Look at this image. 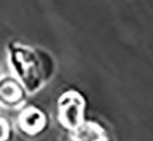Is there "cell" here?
<instances>
[{
	"label": "cell",
	"mask_w": 153,
	"mask_h": 141,
	"mask_svg": "<svg viewBox=\"0 0 153 141\" xmlns=\"http://www.w3.org/2000/svg\"><path fill=\"white\" fill-rule=\"evenodd\" d=\"M19 125L23 134L36 136L45 130L48 126V117L41 108L36 106H27L20 114Z\"/></svg>",
	"instance_id": "3957f363"
},
{
	"label": "cell",
	"mask_w": 153,
	"mask_h": 141,
	"mask_svg": "<svg viewBox=\"0 0 153 141\" xmlns=\"http://www.w3.org/2000/svg\"><path fill=\"white\" fill-rule=\"evenodd\" d=\"M85 98L76 91L69 90L64 92L58 102V117L60 124L69 130H77L83 123Z\"/></svg>",
	"instance_id": "7a4b0ae2"
},
{
	"label": "cell",
	"mask_w": 153,
	"mask_h": 141,
	"mask_svg": "<svg viewBox=\"0 0 153 141\" xmlns=\"http://www.w3.org/2000/svg\"><path fill=\"white\" fill-rule=\"evenodd\" d=\"M9 58L12 69L27 92H37L53 76L54 60L39 48L11 42Z\"/></svg>",
	"instance_id": "6da1fadb"
},
{
	"label": "cell",
	"mask_w": 153,
	"mask_h": 141,
	"mask_svg": "<svg viewBox=\"0 0 153 141\" xmlns=\"http://www.w3.org/2000/svg\"><path fill=\"white\" fill-rule=\"evenodd\" d=\"M26 98V90L20 80L12 76L0 79V103L9 108L20 107Z\"/></svg>",
	"instance_id": "277c9868"
},
{
	"label": "cell",
	"mask_w": 153,
	"mask_h": 141,
	"mask_svg": "<svg viewBox=\"0 0 153 141\" xmlns=\"http://www.w3.org/2000/svg\"><path fill=\"white\" fill-rule=\"evenodd\" d=\"M11 135H12V130L10 123L5 118L0 117V141H10Z\"/></svg>",
	"instance_id": "5b68a950"
}]
</instances>
